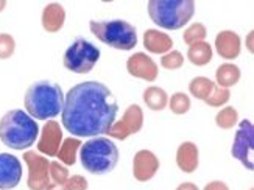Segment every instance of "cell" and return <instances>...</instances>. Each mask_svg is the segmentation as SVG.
Returning a JSON list of instances; mask_svg holds the SVG:
<instances>
[{
	"label": "cell",
	"mask_w": 254,
	"mask_h": 190,
	"mask_svg": "<svg viewBox=\"0 0 254 190\" xmlns=\"http://www.w3.org/2000/svg\"><path fill=\"white\" fill-rule=\"evenodd\" d=\"M117 113L119 103L108 86L84 81L64 95L61 122L75 137H98L111 129Z\"/></svg>",
	"instance_id": "6da1fadb"
},
{
	"label": "cell",
	"mask_w": 254,
	"mask_h": 190,
	"mask_svg": "<svg viewBox=\"0 0 254 190\" xmlns=\"http://www.w3.org/2000/svg\"><path fill=\"white\" fill-rule=\"evenodd\" d=\"M25 113L35 120H53L61 114L64 106V94L58 83L41 80L33 83L24 98Z\"/></svg>",
	"instance_id": "7a4b0ae2"
},
{
	"label": "cell",
	"mask_w": 254,
	"mask_h": 190,
	"mask_svg": "<svg viewBox=\"0 0 254 190\" xmlns=\"http://www.w3.org/2000/svg\"><path fill=\"white\" fill-rule=\"evenodd\" d=\"M39 137L38 122L22 109H9L0 119V140L11 150H27Z\"/></svg>",
	"instance_id": "3957f363"
},
{
	"label": "cell",
	"mask_w": 254,
	"mask_h": 190,
	"mask_svg": "<svg viewBox=\"0 0 254 190\" xmlns=\"http://www.w3.org/2000/svg\"><path fill=\"white\" fill-rule=\"evenodd\" d=\"M80 162L86 172L106 175L119 164V148L109 137H91L81 145Z\"/></svg>",
	"instance_id": "277c9868"
},
{
	"label": "cell",
	"mask_w": 254,
	"mask_h": 190,
	"mask_svg": "<svg viewBox=\"0 0 254 190\" xmlns=\"http://www.w3.org/2000/svg\"><path fill=\"white\" fill-rule=\"evenodd\" d=\"M195 14L193 0H150L148 16L159 28L176 31L190 22Z\"/></svg>",
	"instance_id": "5b68a950"
},
{
	"label": "cell",
	"mask_w": 254,
	"mask_h": 190,
	"mask_svg": "<svg viewBox=\"0 0 254 190\" xmlns=\"http://www.w3.org/2000/svg\"><path fill=\"white\" fill-rule=\"evenodd\" d=\"M89 28L98 41L117 50L128 52L137 46V30L127 20H91Z\"/></svg>",
	"instance_id": "8992f818"
},
{
	"label": "cell",
	"mask_w": 254,
	"mask_h": 190,
	"mask_svg": "<svg viewBox=\"0 0 254 190\" xmlns=\"http://www.w3.org/2000/svg\"><path fill=\"white\" fill-rule=\"evenodd\" d=\"M100 60V49L84 38L75 39L64 52L63 64L73 73H89Z\"/></svg>",
	"instance_id": "52a82bcc"
},
{
	"label": "cell",
	"mask_w": 254,
	"mask_h": 190,
	"mask_svg": "<svg viewBox=\"0 0 254 190\" xmlns=\"http://www.w3.org/2000/svg\"><path fill=\"white\" fill-rule=\"evenodd\" d=\"M254 125L251 120H242L237 124L236 137L231 148V156L237 159L247 170H254Z\"/></svg>",
	"instance_id": "ba28073f"
},
{
	"label": "cell",
	"mask_w": 254,
	"mask_h": 190,
	"mask_svg": "<svg viewBox=\"0 0 254 190\" xmlns=\"http://www.w3.org/2000/svg\"><path fill=\"white\" fill-rule=\"evenodd\" d=\"M24 162L27 165V187L30 190H46L50 184V161L38 151H25Z\"/></svg>",
	"instance_id": "9c48e42d"
},
{
	"label": "cell",
	"mask_w": 254,
	"mask_h": 190,
	"mask_svg": "<svg viewBox=\"0 0 254 190\" xmlns=\"http://www.w3.org/2000/svg\"><path fill=\"white\" fill-rule=\"evenodd\" d=\"M143 128V111L139 105H129L119 122H114L111 129L108 131L106 136L117 139V140H127L132 134H137Z\"/></svg>",
	"instance_id": "30bf717a"
},
{
	"label": "cell",
	"mask_w": 254,
	"mask_h": 190,
	"mask_svg": "<svg viewBox=\"0 0 254 190\" xmlns=\"http://www.w3.org/2000/svg\"><path fill=\"white\" fill-rule=\"evenodd\" d=\"M64 140L63 128L58 122L47 120V124L42 127L38 137V153L46 158H55Z\"/></svg>",
	"instance_id": "8fae6325"
},
{
	"label": "cell",
	"mask_w": 254,
	"mask_h": 190,
	"mask_svg": "<svg viewBox=\"0 0 254 190\" xmlns=\"http://www.w3.org/2000/svg\"><path fill=\"white\" fill-rule=\"evenodd\" d=\"M127 70L131 76L139 78L147 83H153L158 80L159 67L153 61L151 57H148L143 52H136L127 60Z\"/></svg>",
	"instance_id": "7c38bea8"
},
{
	"label": "cell",
	"mask_w": 254,
	"mask_h": 190,
	"mask_svg": "<svg viewBox=\"0 0 254 190\" xmlns=\"http://www.w3.org/2000/svg\"><path fill=\"white\" fill-rule=\"evenodd\" d=\"M159 158L151 150H139L132 158V176L139 183L153 180L159 170Z\"/></svg>",
	"instance_id": "4fadbf2b"
},
{
	"label": "cell",
	"mask_w": 254,
	"mask_h": 190,
	"mask_svg": "<svg viewBox=\"0 0 254 190\" xmlns=\"http://www.w3.org/2000/svg\"><path fill=\"white\" fill-rule=\"evenodd\" d=\"M22 180V162L17 156L0 153V190H13Z\"/></svg>",
	"instance_id": "5bb4252c"
},
{
	"label": "cell",
	"mask_w": 254,
	"mask_h": 190,
	"mask_svg": "<svg viewBox=\"0 0 254 190\" xmlns=\"http://www.w3.org/2000/svg\"><path fill=\"white\" fill-rule=\"evenodd\" d=\"M215 52L226 61H233L239 58L240 50H242V39L239 33L234 30H223L215 36L214 42Z\"/></svg>",
	"instance_id": "9a60e30c"
},
{
	"label": "cell",
	"mask_w": 254,
	"mask_h": 190,
	"mask_svg": "<svg viewBox=\"0 0 254 190\" xmlns=\"http://www.w3.org/2000/svg\"><path fill=\"white\" fill-rule=\"evenodd\" d=\"M176 165L183 173L187 175L196 172L198 165H200V150L195 142L186 140L180 143L178 150H176Z\"/></svg>",
	"instance_id": "2e32d148"
},
{
	"label": "cell",
	"mask_w": 254,
	"mask_h": 190,
	"mask_svg": "<svg viewBox=\"0 0 254 190\" xmlns=\"http://www.w3.org/2000/svg\"><path fill=\"white\" fill-rule=\"evenodd\" d=\"M143 47L148 53L153 55H165L173 50V39L165 31L158 28H148L143 33Z\"/></svg>",
	"instance_id": "e0dca14e"
},
{
	"label": "cell",
	"mask_w": 254,
	"mask_h": 190,
	"mask_svg": "<svg viewBox=\"0 0 254 190\" xmlns=\"http://www.w3.org/2000/svg\"><path fill=\"white\" fill-rule=\"evenodd\" d=\"M65 24V9L58 2H50L44 6L41 14V25L47 33H58Z\"/></svg>",
	"instance_id": "ac0fdd59"
},
{
	"label": "cell",
	"mask_w": 254,
	"mask_h": 190,
	"mask_svg": "<svg viewBox=\"0 0 254 190\" xmlns=\"http://www.w3.org/2000/svg\"><path fill=\"white\" fill-rule=\"evenodd\" d=\"M240 76H242V72H240V67L234 63H223L217 67L215 70V84L220 86V87H233L236 86L239 81H240Z\"/></svg>",
	"instance_id": "d6986e66"
},
{
	"label": "cell",
	"mask_w": 254,
	"mask_h": 190,
	"mask_svg": "<svg viewBox=\"0 0 254 190\" xmlns=\"http://www.w3.org/2000/svg\"><path fill=\"white\" fill-rule=\"evenodd\" d=\"M142 100H143V103L147 105L148 109L154 111V113H159V111H164L165 108H167L169 94L165 92V89H162L159 86H150L143 91Z\"/></svg>",
	"instance_id": "ffe728a7"
},
{
	"label": "cell",
	"mask_w": 254,
	"mask_h": 190,
	"mask_svg": "<svg viewBox=\"0 0 254 190\" xmlns=\"http://www.w3.org/2000/svg\"><path fill=\"white\" fill-rule=\"evenodd\" d=\"M212 57H214V49H212L211 44L206 42V41L196 42L189 47V50H187V60L196 67L207 65L212 61Z\"/></svg>",
	"instance_id": "44dd1931"
},
{
	"label": "cell",
	"mask_w": 254,
	"mask_h": 190,
	"mask_svg": "<svg viewBox=\"0 0 254 190\" xmlns=\"http://www.w3.org/2000/svg\"><path fill=\"white\" fill-rule=\"evenodd\" d=\"M83 142L78 139V137H67L64 139L61 147L58 150V162L64 164L65 167H70V165H75L76 162V156L80 153V148H81Z\"/></svg>",
	"instance_id": "7402d4cb"
},
{
	"label": "cell",
	"mask_w": 254,
	"mask_h": 190,
	"mask_svg": "<svg viewBox=\"0 0 254 190\" xmlns=\"http://www.w3.org/2000/svg\"><path fill=\"white\" fill-rule=\"evenodd\" d=\"M214 87H215V83L212 80H209L206 76H195L189 83V92L192 97L204 102V100L212 94Z\"/></svg>",
	"instance_id": "603a6c76"
},
{
	"label": "cell",
	"mask_w": 254,
	"mask_h": 190,
	"mask_svg": "<svg viewBox=\"0 0 254 190\" xmlns=\"http://www.w3.org/2000/svg\"><path fill=\"white\" fill-rule=\"evenodd\" d=\"M239 124V113L234 106H225L215 116V125L222 129H233Z\"/></svg>",
	"instance_id": "cb8c5ba5"
},
{
	"label": "cell",
	"mask_w": 254,
	"mask_h": 190,
	"mask_svg": "<svg viewBox=\"0 0 254 190\" xmlns=\"http://www.w3.org/2000/svg\"><path fill=\"white\" fill-rule=\"evenodd\" d=\"M170 111L176 116H184L190 111L192 108V100L186 92H175L172 97H169V105Z\"/></svg>",
	"instance_id": "d4e9b609"
},
{
	"label": "cell",
	"mask_w": 254,
	"mask_h": 190,
	"mask_svg": "<svg viewBox=\"0 0 254 190\" xmlns=\"http://www.w3.org/2000/svg\"><path fill=\"white\" fill-rule=\"evenodd\" d=\"M206 36H207V30H206L204 24H201V22H195V24L189 25L184 30L183 41H184V44H187V46L190 47L196 42L206 41Z\"/></svg>",
	"instance_id": "484cf974"
},
{
	"label": "cell",
	"mask_w": 254,
	"mask_h": 190,
	"mask_svg": "<svg viewBox=\"0 0 254 190\" xmlns=\"http://www.w3.org/2000/svg\"><path fill=\"white\" fill-rule=\"evenodd\" d=\"M229 98H231V89L220 87L215 84L212 94L204 100V103L211 108H222L229 102Z\"/></svg>",
	"instance_id": "4316f807"
},
{
	"label": "cell",
	"mask_w": 254,
	"mask_h": 190,
	"mask_svg": "<svg viewBox=\"0 0 254 190\" xmlns=\"http://www.w3.org/2000/svg\"><path fill=\"white\" fill-rule=\"evenodd\" d=\"M49 173H50V183L60 184V186H64L65 183H67L69 176H70L67 167L61 162H58V161H50Z\"/></svg>",
	"instance_id": "83f0119b"
},
{
	"label": "cell",
	"mask_w": 254,
	"mask_h": 190,
	"mask_svg": "<svg viewBox=\"0 0 254 190\" xmlns=\"http://www.w3.org/2000/svg\"><path fill=\"white\" fill-rule=\"evenodd\" d=\"M161 65L167 70H178L184 65V55L180 50H170L161 57Z\"/></svg>",
	"instance_id": "f1b7e54d"
},
{
	"label": "cell",
	"mask_w": 254,
	"mask_h": 190,
	"mask_svg": "<svg viewBox=\"0 0 254 190\" xmlns=\"http://www.w3.org/2000/svg\"><path fill=\"white\" fill-rule=\"evenodd\" d=\"M16 52V39L9 33H0V60H9Z\"/></svg>",
	"instance_id": "f546056e"
},
{
	"label": "cell",
	"mask_w": 254,
	"mask_h": 190,
	"mask_svg": "<svg viewBox=\"0 0 254 190\" xmlns=\"http://www.w3.org/2000/svg\"><path fill=\"white\" fill-rule=\"evenodd\" d=\"M64 187L67 190H87L89 183H87V180L83 175H72L69 176V180L64 184Z\"/></svg>",
	"instance_id": "4dcf8cb0"
},
{
	"label": "cell",
	"mask_w": 254,
	"mask_h": 190,
	"mask_svg": "<svg viewBox=\"0 0 254 190\" xmlns=\"http://www.w3.org/2000/svg\"><path fill=\"white\" fill-rule=\"evenodd\" d=\"M203 190H231V189L228 187L226 183L220 181V180H214V181H211V183H207V184L203 187Z\"/></svg>",
	"instance_id": "1f68e13d"
},
{
	"label": "cell",
	"mask_w": 254,
	"mask_h": 190,
	"mask_svg": "<svg viewBox=\"0 0 254 190\" xmlns=\"http://www.w3.org/2000/svg\"><path fill=\"white\" fill-rule=\"evenodd\" d=\"M245 46H247V50L250 53H254V31L253 30L248 33V36L245 39Z\"/></svg>",
	"instance_id": "d6a6232c"
},
{
	"label": "cell",
	"mask_w": 254,
	"mask_h": 190,
	"mask_svg": "<svg viewBox=\"0 0 254 190\" xmlns=\"http://www.w3.org/2000/svg\"><path fill=\"white\" fill-rule=\"evenodd\" d=\"M175 190H200V189H198V186L195 183H189V181H187V183H181Z\"/></svg>",
	"instance_id": "836d02e7"
},
{
	"label": "cell",
	"mask_w": 254,
	"mask_h": 190,
	"mask_svg": "<svg viewBox=\"0 0 254 190\" xmlns=\"http://www.w3.org/2000/svg\"><path fill=\"white\" fill-rule=\"evenodd\" d=\"M46 190H67L64 186H60V184H53V183H50L47 187H46Z\"/></svg>",
	"instance_id": "e575fe53"
},
{
	"label": "cell",
	"mask_w": 254,
	"mask_h": 190,
	"mask_svg": "<svg viewBox=\"0 0 254 190\" xmlns=\"http://www.w3.org/2000/svg\"><path fill=\"white\" fill-rule=\"evenodd\" d=\"M6 8V0H0V13Z\"/></svg>",
	"instance_id": "d590c367"
},
{
	"label": "cell",
	"mask_w": 254,
	"mask_h": 190,
	"mask_svg": "<svg viewBox=\"0 0 254 190\" xmlns=\"http://www.w3.org/2000/svg\"><path fill=\"white\" fill-rule=\"evenodd\" d=\"M250 190H254V189H250Z\"/></svg>",
	"instance_id": "8d00e7d4"
}]
</instances>
